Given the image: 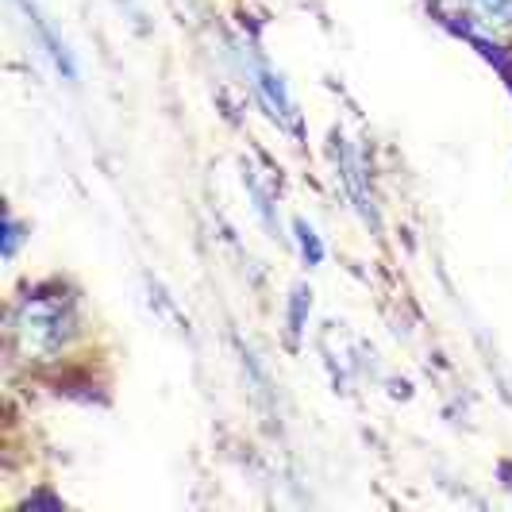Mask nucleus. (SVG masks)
<instances>
[{
    "label": "nucleus",
    "instance_id": "2",
    "mask_svg": "<svg viewBox=\"0 0 512 512\" xmlns=\"http://www.w3.org/2000/svg\"><path fill=\"white\" fill-rule=\"evenodd\" d=\"M255 89H258V97H262V104L270 108L274 120H282V124H289V128H297V108H293L289 93H285L282 77H274L266 66H255Z\"/></svg>",
    "mask_w": 512,
    "mask_h": 512
},
{
    "label": "nucleus",
    "instance_id": "1",
    "mask_svg": "<svg viewBox=\"0 0 512 512\" xmlns=\"http://www.w3.org/2000/svg\"><path fill=\"white\" fill-rule=\"evenodd\" d=\"M70 308L62 297H27L12 316V335L27 359H47L70 339Z\"/></svg>",
    "mask_w": 512,
    "mask_h": 512
},
{
    "label": "nucleus",
    "instance_id": "3",
    "mask_svg": "<svg viewBox=\"0 0 512 512\" xmlns=\"http://www.w3.org/2000/svg\"><path fill=\"white\" fill-rule=\"evenodd\" d=\"M470 4L486 24H512V0H470Z\"/></svg>",
    "mask_w": 512,
    "mask_h": 512
},
{
    "label": "nucleus",
    "instance_id": "4",
    "mask_svg": "<svg viewBox=\"0 0 512 512\" xmlns=\"http://www.w3.org/2000/svg\"><path fill=\"white\" fill-rule=\"evenodd\" d=\"M297 235H301V251H305L308 262H320V258H324V247H320L316 231L308 228V224H297Z\"/></svg>",
    "mask_w": 512,
    "mask_h": 512
}]
</instances>
